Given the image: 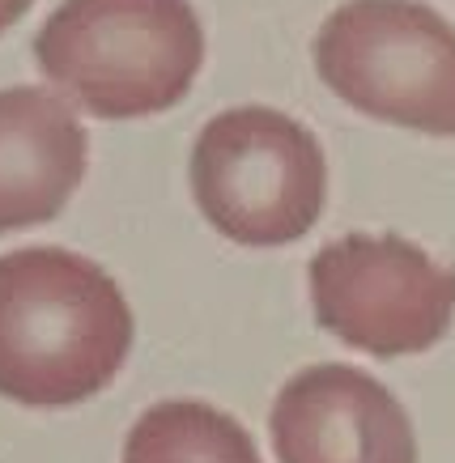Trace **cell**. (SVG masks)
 <instances>
[{"label":"cell","instance_id":"1","mask_svg":"<svg viewBox=\"0 0 455 463\" xmlns=\"http://www.w3.org/2000/svg\"><path fill=\"white\" fill-rule=\"evenodd\" d=\"M132 349V307L94 260L64 247L0 255V395L69 408L99 395Z\"/></svg>","mask_w":455,"mask_h":463},{"label":"cell","instance_id":"2","mask_svg":"<svg viewBox=\"0 0 455 463\" xmlns=\"http://www.w3.org/2000/svg\"><path fill=\"white\" fill-rule=\"evenodd\" d=\"M47 81L99 119H141L187 99L204 30L187 0H64L34 39Z\"/></svg>","mask_w":455,"mask_h":463},{"label":"cell","instance_id":"3","mask_svg":"<svg viewBox=\"0 0 455 463\" xmlns=\"http://www.w3.org/2000/svg\"><path fill=\"white\" fill-rule=\"evenodd\" d=\"M192 192L217 234L242 247H285L319 222L327 162L299 119L234 107L200 128Z\"/></svg>","mask_w":455,"mask_h":463},{"label":"cell","instance_id":"4","mask_svg":"<svg viewBox=\"0 0 455 463\" xmlns=\"http://www.w3.org/2000/svg\"><path fill=\"white\" fill-rule=\"evenodd\" d=\"M315 69L354 111L455 137V30L417 0H349L315 39Z\"/></svg>","mask_w":455,"mask_h":463},{"label":"cell","instance_id":"5","mask_svg":"<svg viewBox=\"0 0 455 463\" xmlns=\"http://www.w3.org/2000/svg\"><path fill=\"white\" fill-rule=\"evenodd\" d=\"M315 319L374 357L434 349L455 319V268L396 234H345L311 260Z\"/></svg>","mask_w":455,"mask_h":463},{"label":"cell","instance_id":"6","mask_svg":"<svg viewBox=\"0 0 455 463\" xmlns=\"http://www.w3.org/2000/svg\"><path fill=\"white\" fill-rule=\"evenodd\" d=\"M277 463H417L409 412L354 365H311L272 404Z\"/></svg>","mask_w":455,"mask_h":463},{"label":"cell","instance_id":"7","mask_svg":"<svg viewBox=\"0 0 455 463\" xmlns=\"http://www.w3.org/2000/svg\"><path fill=\"white\" fill-rule=\"evenodd\" d=\"M86 157V128L60 94L0 90V234L52 222L77 192Z\"/></svg>","mask_w":455,"mask_h":463},{"label":"cell","instance_id":"8","mask_svg":"<svg viewBox=\"0 0 455 463\" xmlns=\"http://www.w3.org/2000/svg\"><path fill=\"white\" fill-rule=\"evenodd\" d=\"M124 463H260V450L251 434L213 404L166 400L132 425Z\"/></svg>","mask_w":455,"mask_h":463},{"label":"cell","instance_id":"9","mask_svg":"<svg viewBox=\"0 0 455 463\" xmlns=\"http://www.w3.org/2000/svg\"><path fill=\"white\" fill-rule=\"evenodd\" d=\"M34 5V0H0V34L9 26H17L22 17H26V9Z\"/></svg>","mask_w":455,"mask_h":463}]
</instances>
